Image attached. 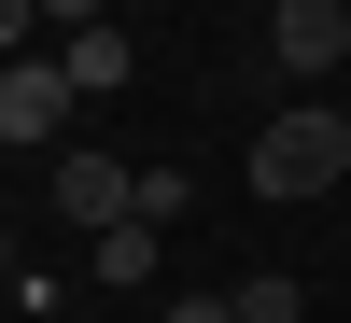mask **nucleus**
I'll use <instances>...</instances> for the list:
<instances>
[{
	"instance_id": "nucleus-3",
	"label": "nucleus",
	"mask_w": 351,
	"mask_h": 323,
	"mask_svg": "<svg viewBox=\"0 0 351 323\" xmlns=\"http://www.w3.org/2000/svg\"><path fill=\"white\" fill-rule=\"evenodd\" d=\"M127 197H141V169H112V155H84V141L56 155V211H71L84 239H99V225H127Z\"/></svg>"
},
{
	"instance_id": "nucleus-4",
	"label": "nucleus",
	"mask_w": 351,
	"mask_h": 323,
	"mask_svg": "<svg viewBox=\"0 0 351 323\" xmlns=\"http://www.w3.org/2000/svg\"><path fill=\"white\" fill-rule=\"evenodd\" d=\"M267 56H281V71H337V56H351V14H337V0H281V14H267Z\"/></svg>"
},
{
	"instance_id": "nucleus-11",
	"label": "nucleus",
	"mask_w": 351,
	"mask_h": 323,
	"mask_svg": "<svg viewBox=\"0 0 351 323\" xmlns=\"http://www.w3.org/2000/svg\"><path fill=\"white\" fill-rule=\"evenodd\" d=\"M0 296H14V239H0Z\"/></svg>"
},
{
	"instance_id": "nucleus-6",
	"label": "nucleus",
	"mask_w": 351,
	"mask_h": 323,
	"mask_svg": "<svg viewBox=\"0 0 351 323\" xmlns=\"http://www.w3.org/2000/svg\"><path fill=\"white\" fill-rule=\"evenodd\" d=\"M56 71H71V99H112L141 56H127V28H71V43H56Z\"/></svg>"
},
{
	"instance_id": "nucleus-7",
	"label": "nucleus",
	"mask_w": 351,
	"mask_h": 323,
	"mask_svg": "<svg viewBox=\"0 0 351 323\" xmlns=\"http://www.w3.org/2000/svg\"><path fill=\"white\" fill-rule=\"evenodd\" d=\"M239 323H309V281H295V267H253V281H239Z\"/></svg>"
},
{
	"instance_id": "nucleus-1",
	"label": "nucleus",
	"mask_w": 351,
	"mask_h": 323,
	"mask_svg": "<svg viewBox=\"0 0 351 323\" xmlns=\"http://www.w3.org/2000/svg\"><path fill=\"white\" fill-rule=\"evenodd\" d=\"M337 183H351V112L337 99H295V112L253 127V197L295 211V197H337Z\"/></svg>"
},
{
	"instance_id": "nucleus-9",
	"label": "nucleus",
	"mask_w": 351,
	"mask_h": 323,
	"mask_svg": "<svg viewBox=\"0 0 351 323\" xmlns=\"http://www.w3.org/2000/svg\"><path fill=\"white\" fill-rule=\"evenodd\" d=\"M155 323H239V296H169Z\"/></svg>"
},
{
	"instance_id": "nucleus-8",
	"label": "nucleus",
	"mask_w": 351,
	"mask_h": 323,
	"mask_svg": "<svg viewBox=\"0 0 351 323\" xmlns=\"http://www.w3.org/2000/svg\"><path fill=\"white\" fill-rule=\"evenodd\" d=\"M28 28H43V0H0V71L28 56Z\"/></svg>"
},
{
	"instance_id": "nucleus-5",
	"label": "nucleus",
	"mask_w": 351,
	"mask_h": 323,
	"mask_svg": "<svg viewBox=\"0 0 351 323\" xmlns=\"http://www.w3.org/2000/svg\"><path fill=\"white\" fill-rule=\"evenodd\" d=\"M84 253H99V296H141V281L169 267V225H141V211H127V225H99Z\"/></svg>"
},
{
	"instance_id": "nucleus-10",
	"label": "nucleus",
	"mask_w": 351,
	"mask_h": 323,
	"mask_svg": "<svg viewBox=\"0 0 351 323\" xmlns=\"http://www.w3.org/2000/svg\"><path fill=\"white\" fill-rule=\"evenodd\" d=\"M43 28H112V0H43Z\"/></svg>"
},
{
	"instance_id": "nucleus-2",
	"label": "nucleus",
	"mask_w": 351,
	"mask_h": 323,
	"mask_svg": "<svg viewBox=\"0 0 351 323\" xmlns=\"http://www.w3.org/2000/svg\"><path fill=\"white\" fill-rule=\"evenodd\" d=\"M0 155H71V71L56 56H14L0 71Z\"/></svg>"
}]
</instances>
